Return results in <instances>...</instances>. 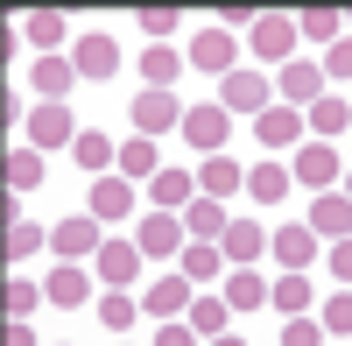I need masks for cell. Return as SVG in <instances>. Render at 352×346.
<instances>
[{"instance_id":"cell-5","label":"cell","mask_w":352,"mask_h":346,"mask_svg":"<svg viewBox=\"0 0 352 346\" xmlns=\"http://www.w3.org/2000/svg\"><path fill=\"white\" fill-rule=\"evenodd\" d=\"M28 149H64V141H78L85 128H78V113L64 106V99H36V106H28Z\"/></svg>"},{"instance_id":"cell-4","label":"cell","mask_w":352,"mask_h":346,"mask_svg":"<svg viewBox=\"0 0 352 346\" xmlns=\"http://www.w3.org/2000/svg\"><path fill=\"white\" fill-rule=\"evenodd\" d=\"M310 198L317 191H338V177H345V156H338V141H296V170H289Z\"/></svg>"},{"instance_id":"cell-33","label":"cell","mask_w":352,"mask_h":346,"mask_svg":"<svg viewBox=\"0 0 352 346\" xmlns=\"http://www.w3.org/2000/svg\"><path fill=\"white\" fill-rule=\"evenodd\" d=\"M0 241H8V269H21L36 247H50V226H36V219H14V226H0Z\"/></svg>"},{"instance_id":"cell-24","label":"cell","mask_w":352,"mask_h":346,"mask_svg":"<svg viewBox=\"0 0 352 346\" xmlns=\"http://www.w3.org/2000/svg\"><path fill=\"white\" fill-rule=\"evenodd\" d=\"M268 254H275L282 269H303V276H310V262H317V234H310V226H275V234H268Z\"/></svg>"},{"instance_id":"cell-13","label":"cell","mask_w":352,"mask_h":346,"mask_svg":"<svg viewBox=\"0 0 352 346\" xmlns=\"http://www.w3.org/2000/svg\"><path fill=\"white\" fill-rule=\"evenodd\" d=\"M85 212H92L99 226H127V219H134V184H127V177H92Z\"/></svg>"},{"instance_id":"cell-20","label":"cell","mask_w":352,"mask_h":346,"mask_svg":"<svg viewBox=\"0 0 352 346\" xmlns=\"http://www.w3.org/2000/svg\"><path fill=\"white\" fill-rule=\"evenodd\" d=\"M303 128H310V141H338V134H352V99H345V92H324V99L303 113Z\"/></svg>"},{"instance_id":"cell-14","label":"cell","mask_w":352,"mask_h":346,"mask_svg":"<svg viewBox=\"0 0 352 346\" xmlns=\"http://www.w3.org/2000/svg\"><path fill=\"white\" fill-rule=\"evenodd\" d=\"M219 254H226V269H254L261 254H268V226L261 219H232L219 234Z\"/></svg>"},{"instance_id":"cell-9","label":"cell","mask_w":352,"mask_h":346,"mask_svg":"<svg viewBox=\"0 0 352 346\" xmlns=\"http://www.w3.org/2000/svg\"><path fill=\"white\" fill-rule=\"evenodd\" d=\"M50 247H56V262H92V254L106 247V226L92 212H71V219L50 226Z\"/></svg>"},{"instance_id":"cell-6","label":"cell","mask_w":352,"mask_h":346,"mask_svg":"<svg viewBox=\"0 0 352 346\" xmlns=\"http://www.w3.org/2000/svg\"><path fill=\"white\" fill-rule=\"evenodd\" d=\"M296 43H303L296 36V14H254V28H247V50L261 57V64H275V71L296 57Z\"/></svg>"},{"instance_id":"cell-21","label":"cell","mask_w":352,"mask_h":346,"mask_svg":"<svg viewBox=\"0 0 352 346\" xmlns=\"http://www.w3.org/2000/svg\"><path fill=\"white\" fill-rule=\"evenodd\" d=\"M219 297L232 304V318H247V311H261V304H268V276H261V269H226Z\"/></svg>"},{"instance_id":"cell-10","label":"cell","mask_w":352,"mask_h":346,"mask_svg":"<svg viewBox=\"0 0 352 346\" xmlns=\"http://www.w3.org/2000/svg\"><path fill=\"white\" fill-rule=\"evenodd\" d=\"M184 212H141L134 219V247L148 254V262H169V254H184Z\"/></svg>"},{"instance_id":"cell-2","label":"cell","mask_w":352,"mask_h":346,"mask_svg":"<svg viewBox=\"0 0 352 346\" xmlns=\"http://www.w3.org/2000/svg\"><path fill=\"white\" fill-rule=\"evenodd\" d=\"M184 57H190L197 71H219V78H226V71H240V36H232L226 21H204V28H190Z\"/></svg>"},{"instance_id":"cell-25","label":"cell","mask_w":352,"mask_h":346,"mask_svg":"<svg viewBox=\"0 0 352 346\" xmlns=\"http://www.w3.org/2000/svg\"><path fill=\"white\" fill-rule=\"evenodd\" d=\"M296 134H303V113H296V106H282V99L254 121V141H261V149H296Z\"/></svg>"},{"instance_id":"cell-46","label":"cell","mask_w":352,"mask_h":346,"mask_svg":"<svg viewBox=\"0 0 352 346\" xmlns=\"http://www.w3.org/2000/svg\"><path fill=\"white\" fill-rule=\"evenodd\" d=\"M212 346H247V339H240V332H226V339H212Z\"/></svg>"},{"instance_id":"cell-17","label":"cell","mask_w":352,"mask_h":346,"mask_svg":"<svg viewBox=\"0 0 352 346\" xmlns=\"http://www.w3.org/2000/svg\"><path fill=\"white\" fill-rule=\"evenodd\" d=\"M43 290H50V304H64V311H78V304H92V290H99V276L85 269V262H56Z\"/></svg>"},{"instance_id":"cell-3","label":"cell","mask_w":352,"mask_h":346,"mask_svg":"<svg viewBox=\"0 0 352 346\" xmlns=\"http://www.w3.org/2000/svg\"><path fill=\"white\" fill-rule=\"evenodd\" d=\"M324 92H331V85H324V64H317V57H289V64L275 71V99L296 106V113H310Z\"/></svg>"},{"instance_id":"cell-28","label":"cell","mask_w":352,"mask_h":346,"mask_svg":"<svg viewBox=\"0 0 352 346\" xmlns=\"http://www.w3.org/2000/svg\"><path fill=\"white\" fill-rule=\"evenodd\" d=\"M310 297H317V290H310V276H303V269H282V276L268 283V304L282 311V318H303Z\"/></svg>"},{"instance_id":"cell-36","label":"cell","mask_w":352,"mask_h":346,"mask_svg":"<svg viewBox=\"0 0 352 346\" xmlns=\"http://www.w3.org/2000/svg\"><path fill=\"white\" fill-rule=\"evenodd\" d=\"M296 36L317 43V50H331V43L345 36V14H331V8H303V14H296Z\"/></svg>"},{"instance_id":"cell-40","label":"cell","mask_w":352,"mask_h":346,"mask_svg":"<svg viewBox=\"0 0 352 346\" xmlns=\"http://www.w3.org/2000/svg\"><path fill=\"white\" fill-rule=\"evenodd\" d=\"M317 318H324V332H331V339H352V290H331V304L317 311Z\"/></svg>"},{"instance_id":"cell-22","label":"cell","mask_w":352,"mask_h":346,"mask_svg":"<svg viewBox=\"0 0 352 346\" xmlns=\"http://www.w3.org/2000/svg\"><path fill=\"white\" fill-rule=\"evenodd\" d=\"M197 191L226 205V198H240V191H247V170L232 163V156H204V163H197Z\"/></svg>"},{"instance_id":"cell-12","label":"cell","mask_w":352,"mask_h":346,"mask_svg":"<svg viewBox=\"0 0 352 346\" xmlns=\"http://www.w3.org/2000/svg\"><path fill=\"white\" fill-rule=\"evenodd\" d=\"M190 297H197V283H190L184 269H169V276H155L148 290H141V311H148V318L162 325V318H184V311H190Z\"/></svg>"},{"instance_id":"cell-16","label":"cell","mask_w":352,"mask_h":346,"mask_svg":"<svg viewBox=\"0 0 352 346\" xmlns=\"http://www.w3.org/2000/svg\"><path fill=\"white\" fill-rule=\"evenodd\" d=\"M190 198H197V170H184V163H162L148 177V205L155 212H184Z\"/></svg>"},{"instance_id":"cell-37","label":"cell","mask_w":352,"mask_h":346,"mask_svg":"<svg viewBox=\"0 0 352 346\" xmlns=\"http://www.w3.org/2000/svg\"><path fill=\"white\" fill-rule=\"evenodd\" d=\"M134 318H141V297H127V290H99V325H106V332H134Z\"/></svg>"},{"instance_id":"cell-47","label":"cell","mask_w":352,"mask_h":346,"mask_svg":"<svg viewBox=\"0 0 352 346\" xmlns=\"http://www.w3.org/2000/svg\"><path fill=\"white\" fill-rule=\"evenodd\" d=\"M338 184H345V198H352V170H345V177H338Z\"/></svg>"},{"instance_id":"cell-19","label":"cell","mask_w":352,"mask_h":346,"mask_svg":"<svg viewBox=\"0 0 352 346\" xmlns=\"http://www.w3.org/2000/svg\"><path fill=\"white\" fill-rule=\"evenodd\" d=\"M184 318H190V332H197L204 346H212V339H226V332H232V304H226L219 290H197Z\"/></svg>"},{"instance_id":"cell-7","label":"cell","mask_w":352,"mask_h":346,"mask_svg":"<svg viewBox=\"0 0 352 346\" xmlns=\"http://www.w3.org/2000/svg\"><path fill=\"white\" fill-rule=\"evenodd\" d=\"M141 262H148V254H141L127 234H106V247L92 254V276H99V290H134Z\"/></svg>"},{"instance_id":"cell-39","label":"cell","mask_w":352,"mask_h":346,"mask_svg":"<svg viewBox=\"0 0 352 346\" xmlns=\"http://www.w3.org/2000/svg\"><path fill=\"white\" fill-rule=\"evenodd\" d=\"M317 64H324V85H331V92H352V36H338Z\"/></svg>"},{"instance_id":"cell-42","label":"cell","mask_w":352,"mask_h":346,"mask_svg":"<svg viewBox=\"0 0 352 346\" xmlns=\"http://www.w3.org/2000/svg\"><path fill=\"white\" fill-rule=\"evenodd\" d=\"M141 36H148V43H169V36H176V8H141Z\"/></svg>"},{"instance_id":"cell-38","label":"cell","mask_w":352,"mask_h":346,"mask_svg":"<svg viewBox=\"0 0 352 346\" xmlns=\"http://www.w3.org/2000/svg\"><path fill=\"white\" fill-rule=\"evenodd\" d=\"M43 297H50L43 283H28V276H14V269H8V283H0V304H8V318H28Z\"/></svg>"},{"instance_id":"cell-41","label":"cell","mask_w":352,"mask_h":346,"mask_svg":"<svg viewBox=\"0 0 352 346\" xmlns=\"http://www.w3.org/2000/svg\"><path fill=\"white\" fill-rule=\"evenodd\" d=\"M324 339H331V332H324V318H310V311L282 325V346H324Z\"/></svg>"},{"instance_id":"cell-11","label":"cell","mask_w":352,"mask_h":346,"mask_svg":"<svg viewBox=\"0 0 352 346\" xmlns=\"http://www.w3.org/2000/svg\"><path fill=\"white\" fill-rule=\"evenodd\" d=\"M176 134H184V141H190L197 156H226V134H232V113H226L219 99H204V106H190V113H184V128H176Z\"/></svg>"},{"instance_id":"cell-44","label":"cell","mask_w":352,"mask_h":346,"mask_svg":"<svg viewBox=\"0 0 352 346\" xmlns=\"http://www.w3.org/2000/svg\"><path fill=\"white\" fill-rule=\"evenodd\" d=\"M324 269L345 283V290H352V241H331V254H324Z\"/></svg>"},{"instance_id":"cell-48","label":"cell","mask_w":352,"mask_h":346,"mask_svg":"<svg viewBox=\"0 0 352 346\" xmlns=\"http://www.w3.org/2000/svg\"><path fill=\"white\" fill-rule=\"evenodd\" d=\"M345 36H352V21H345Z\"/></svg>"},{"instance_id":"cell-15","label":"cell","mask_w":352,"mask_h":346,"mask_svg":"<svg viewBox=\"0 0 352 346\" xmlns=\"http://www.w3.org/2000/svg\"><path fill=\"white\" fill-rule=\"evenodd\" d=\"M71 64H78V78H113L120 71V43H113L106 28H85L71 43Z\"/></svg>"},{"instance_id":"cell-26","label":"cell","mask_w":352,"mask_h":346,"mask_svg":"<svg viewBox=\"0 0 352 346\" xmlns=\"http://www.w3.org/2000/svg\"><path fill=\"white\" fill-rule=\"evenodd\" d=\"M28 85H36V99H64L78 85V64L71 57H36V64H28Z\"/></svg>"},{"instance_id":"cell-29","label":"cell","mask_w":352,"mask_h":346,"mask_svg":"<svg viewBox=\"0 0 352 346\" xmlns=\"http://www.w3.org/2000/svg\"><path fill=\"white\" fill-rule=\"evenodd\" d=\"M71 163H78V170H92V177H106V170L120 163V141H106L99 128H85V134L71 141Z\"/></svg>"},{"instance_id":"cell-27","label":"cell","mask_w":352,"mask_h":346,"mask_svg":"<svg viewBox=\"0 0 352 346\" xmlns=\"http://www.w3.org/2000/svg\"><path fill=\"white\" fill-rule=\"evenodd\" d=\"M226 226H232V212L219 205V198H204V191H197L190 205H184V234H190V241H219Z\"/></svg>"},{"instance_id":"cell-45","label":"cell","mask_w":352,"mask_h":346,"mask_svg":"<svg viewBox=\"0 0 352 346\" xmlns=\"http://www.w3.org/2000/svg\"><path fill=\"white\" fill-rule=\"evenodd\" d=\"M0 346H43V339H36V325H28V318H8V332H0Z\"/></svg>"},{"instance_id":"cell-1","label":"cell","mask_w":352,"mask_h":346,"mask_svg":"<svg viewBox=\"0 0 352 346\" xmlns=\"http://www.w3.org/2000/svg\"><path fill=\"white\" fill-rule=\"evenodd\" d=\"M219 106H226V113H240V121H261V113L275 106V78H268V71H254V64L226 71V78H219Z\"/></svg>"},{"instance_id":"cell-43","label":"cell","mask_w":352,"mask_h":346,"mask_svg":"<svg viewBox=\"0 0 352 346\" xmlns=\"http://www.w3.org/2000/svg\"><path fill=\"white\" fill-rule=\"evenodd\" d=\"M155 346H204V339L190 332V318H162L155 325Z\"/></svg>"},{"instance_id":"cell-23","label":"cell","mask_w":352,"mask_h":346,"mask_svg":"<svg viewBox=\"0 0 352 346\" xmlns=\"http://www.w3.org/2000/svg\"><path fill=\"white\" fill-rule=\"evenodd\" d=\"M176 269H184L197 290H212V283H226V254H219V241H184Z\"/></svg>"},{"instance_id":"cell-32","label":"cell","mask_w":352,"mask_h":346,"mask_svg":"<svg viewBox=\"0 0 352 346\" xmlns=\"http://www.w3.org/2000/svg\"><path fill=\"white\" fill-rule=\"evenodd\" d=\"M176 71H184V50H169V43H148V50H141V78H148V92H169Z\"/></svg>"},{"instance_id":"cell-49","label":"cell","mask_w":352,"mask_h":346,"mask_svg":"<svg viewBox=\"0 0 352 346\" xmlns=\"http://www.w3.org/2000/svg\"><path fill=\"white\" fill-rule=\"evenodd\" d=\"M345 99H352V92H345Z\"/></svg>"},{"instance_id":"cell-18","label":"cell","mask_w":352,"mask_h":346,"mask_svg":"<svg viewBox=\"0 0 352 346\" xmlns=\"http://www.w3.org/2000/svg\"><path fill=\"white\" fill-rule=\"evenodd\" d=\"M303 226H310L317 241H324V234H331V241H352V198H345V191H317Z\"/></svg>"},{"instance_id":"cell-35","label":"cell","mask_w":352,"mask_h":346,"mask_svg":"<svg viewBox=\"0 0 352 346\" xmlns=\"http://www.w3.org/2000/svg\"><path fill=\"white\" fill-rule=\"evenodd\" d=\"M0 177H8V191H36L43 184V149H8V163H0Z\"/></svg>"},{"instance_id":"cell-34","label":"cell","mask_w":352,"mask_h":346,"mask_svg":"<svg viewBox=\"0 0 352 346\" xmlns=\"http://www.w3.org/2000/svg\"><path fill=\"white\" fill-rule=\"evenodd\" d=\"M21 43L43 50V57H56V43H64V14H56V8H36V14L21 21Z\"/></svg>"},{"instance_id":"cell-30","label":"cell","mask_w":352,"mask_h":346,"mask_svg":"<svg viewBox=\"0 0 352 346\" xmlns=\"http://www.w3.org/2000/svg\"><path fill=\"white\" fill-rule=\"evenodd\" d=\"M113 170H120L127 184H141V177H155V170H162V149H155L148 134H127V141H120V163H113Z\"/></svg>"},{"instance_id":"cell-31","label":"cell","mask_w":352,"mask_h":346,"mask_svg":"<svg viewBox=\"0 0 352 346\" xmlns=\"http://www.w3.org/2000/svg\"><path fill=\"white\" fill-rule=\"evenodd\" d=\"M289 184H296V177H289L282 163H254V170H247V198H254V205H282Z\"/></svg>"},{"instance_id":"cell-8","label":"cell","mask_w":352,"mask_h":346,"mask_svg":"<svg viewBox=\"0 0 352 346\" xmlns=\"http://www.w3.org/2000/svg\"><path fill=\"white\" fill-rule=\"evenodd\" d=\"M184 99H176V92H148V85H141V92H134V106H127V121H134V134H176V128H184Z\"/></svg>"}]
</instances>
